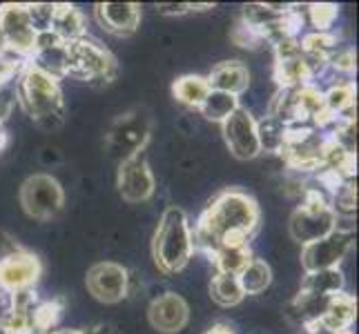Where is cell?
Segmentation results:
<instances>
[{"mask_svg": "<svg viewBox=\"0 0 359 334\" xmlns=\"http://www.w3.org/2000/svg\"><path fill=\"white\" fill-rule=\"evenodd\" d=\"M259 221L262 212L250 194L232 188L219 192L192 228L194 252L212 258L221 245H250Z\"/></svg>", "mask_w": 359, "mask_h": 334, "instance_id": "1", "label": "cell"}, {"mask_svg": "<svg viewBox=\"0 0 359 334\" xmlns=\"http://www.w3.org/2000/svg\"><path fill=\"white\" fill-rule=\"evenodd\" d=\"M16 101L43 130L52 132L63 125L65 101L60 81L47 76L32 63H25L16 76Z\"/></svg>", "mask_w": 359, "mask_h": 334, "instance_id": "2", "label": "cell"}, {"mask_svg": "<svg viewBox=\"0 0 359 334\" xmlns=\"http://www.w3.org/2000/svg\"><path fill=\"white\" fill-rule=\"evenodd\" d=\"M194 254L192 225L181 207L170 205L158 218L152 239V258L161 274L172 277L190 263Z\"/></svg>", "mask_w": 359, "mask_h": 334, "instance_id": "3", "label": "cell"}, {"mask_svg": "<svg viewBox=\"0 0 359 334\" xmlns=\"http://www.w3.org/2000/svg\"><path fill=\"white\" fill-rule=\"evenodd\" d=\"M335 225H337V216L332 212L328 196L319 188H306L304 201L292 212L288 223L290 239L304 247L308 243L326 239L328 234L335 232Z\"/></svg>", "mask_w": 359, "mask_h": 334, "instance_id": "4", "label": "cell"}, {"mask_svg": "<svg viewBox=\"0 0 359 334\" xmlns=\"http://www.w3.org/2000/svg\"><path fill=\"white\" fill-rule=\"evenodd\" d=\"M67 76L85 81L94 88H105L118 74L116 58L107 52L103 45L83 36V39L67 45Z\"/></svg>", "mask_w": 359, "mask_h": 334, "instance_id": "5", "label": "cell"}, {"mask_svg": "<svg viewBox=\"0 0 359 334\" xmlns=\"http://www.w3.org/2000/svg\"><path fill=\"white\" fill-rule=\"evenodd\" d=\"M152 118L145 109H132L114 120L105 136V145L112 156L126 160L134 154L143 152V147L150 141Z\"/></svg>", "mask_w": 359, "mask_h": 334, "instance_id": "6", "label": "cell"}, {"mask_svg": "<svg viewBox=\"0 0 359 334\" xmlns=\"http://www.w3.org/2000/svg\"><path fill=\"white\" fill-rule=\"evenodd\" d=\"M20 205L34 221H52L65 205V192L52 174H32L20 185Z\"/></svg>", "mask_w": 359, "mask_h": 334, "instance_id": "7", "label": "cell"}, {"mask_svg": "<svg viewBox=\"0 0 359 334\" xmlns=\"http://www.w3.org/2000/svg\"><path fill=\"white\" fill-rule=\"evenodd\" d=\"M85 286H88V292L96 301L114 305L130 294L132 277L130 270L116 261H98L88 270Z\"/></svg>", "mask_w": 359, "mask_h": 334, "instance_id": "8", "label": "cell"}, {"mask_svg": "<svg viewBox=\"0 0 359 334\" xmlns=\"http://www.w3.org/2000/svg\"><path fill=\"white\" fill-rule=\"evenodd\" d=\"M0 29L5 34L7 49L11 56H16L20 60H29L34 49H36V34L29 16H27V7L16 5V3H7L0 5Z\"/></svg>", "mask_w": 359, "mask_h": 334, "instance_id": "9", "label": "cell"}, {"mask_svg": "<svg viewBox=\"0 0 359 334\" xmlns=\"http://www.w3.org/2000/svg\"><path fill=\"white\" fill-rule=\"evenodd\" d=\"M221 132H224L226 145L234 158L252 160L262 154V147H259V139H257V118L248 107L241 105L239 109H234L221 123Z\"/></svg>", "mask_w": 359, "mask_h": 334, "instance_id": "10", "label": "cell"}, {"mask_svg": "<svg viewBox=\"0 0 359 334\" xmlns=\"http://www.w3.org/2000/svg\"><path fill=\"white\" fill-rule=\"evenodd\" d=\"M355 245V232H332L326 239L308 243L302 247V267L304 272L332 270L339 267Z\"/></svg>", "mask_w": 359, "mask_h": 334, "instance_id": "11", "label": "cell"}, {"mask_svg": "<svg viewBox=\"0 0 359 334\" xmlns=\"http://www.w3.org/2000/svg\"><path fill=\"white\" fill-rule=\"evenodd\" d=\"M118 192L126 203H145L156 192V179L143 152L121 160L118 167Z\"/></svg>", "mask_w": 359, "mask_h": 334, "instance_id": "12", "label": "cell"}, {"mask_svg": "<svg viewBox=\"0 0 359 334\" xmlns=\"http://www.w3.org/2000/svg\"><path fill=\"white\" fill-rule=\"evenodd\" d=\"M43 274L41 258L20 250L11 256L0 258V292L3 294H16L22 290H34Z\"/></svg>", "mask_w": 359, "mask_h": 334, "instance_id": "13", "label": "cell"}, {"mask_svg": "<svg viewBox=\"0 0 359 334\" xmlns=\"http://www.w3.org/2000/svg\"><path fill=\"white\" fill-rule=\"evenodd\" d=\"M147 321L150 326L163 334H177L190 323V305L177 292H165L147 307Z\"/></svg>", "mask_w": 359, "mask_h": 334, "instance_id": "14", "label": "cell"}, {"mask_svg": "<svg viewBox=\"0 0 359 334\" xmlns=\"http://www.w3.org/2000/svg\"><path fill=\"white\" fill-rule=\"evenodd\" d=\"M94 18L107 34L132 36L141 25V5L136 3H98Z\"/></svg>", "mask_w": 359, "mask_h": 334, "instance_id": "15", "label": "cell"}, {"mask_svg": "<svg viewBox=\"0 0 359 334\" xmlns=\"http://www.w3.org/2000/svg\"><path fill=\"white\" fill-rule=\"evenodd\" d=\"M205 81L210 85V90L241 96L250 88V69L241 60H224V63H217L210 69Z\"/></svg>", "mask_w": 359, "mask_h": 334, "instance_id": "16", "label": "cell"}, {"mask_svg": "<svg viewBox=\"0 0 359 334\" xmlns=\"http://www.w3.org/2000/svg\"><path fill=\"white\" fill-rule=\"evenodd\" d=\"M324 98V118H321V127H328L335 118L353 116L355 109V85L351 81H341L330 85L326 92H321Z\"/></svg>", "mask_w": 359, "mask_h": 334, "instance_id": "17", "label": "cell"}, {"mask_svg": "<svg viewBox=\"0 0 359 334\" xmlns=\"http://www.w3.org/2000/svg\"><path fill=\"white\" fill-rule=\"evenodd\" d=\"M357 314V301L355 296L339 292V294H332L328 299L326 305V312L319 321L311 326H319L321 330L326 332H337V330H351V323L355 321Z\"/></svg>", "mask_w": 359, "mask_h": 334, "instance_id": "18", "label": "cell"}, {"mask_svg": "<svg viewBox=\"0 0 359 334\" xmlns=\"http://www.w3.org/2000/svg\"><path fill=\"white\" fill-rule=\"evenodd\" d=\"M49 32H54L65 45L83 39V36H88L85 34L88 27H85L83 11L74 5H67V3L54 5V18H52V29Z\"/></svg>", "mask_w": 359, "mask_h": 334, "instance_id": "19", "label": "cell"}, {"mask_svg": "<svg viewBox=\"0 0 359 334\" xmlns=\"http://www.w3.org/2000/svg\"><path fill=\"white\" fill-rule=\"evenodd\" d=\"M344 286H346V279L339 267L317 270V272H304L299 292L317 294V296H332V294L344 292Z\"/></svg>", "mask_w": 359, "mask_h": 334, "instance_id": "20", "label": "cell"}, {"mask_svg": "<svg viewBox=\"0 0 359 334\" xmlns=\"http://www.w3.org/2000/svg\"><path fill=\"white\" fill-rule=\"evenodd\" d=\"M208 94H210V85L205 76H199V74H188V76H181L172 83V96L185 107L199 109Z\"/></svg>", "mask_w": 359, "mask_h": 334, "instance_id": "21", "label": "cell"}, {"mask_svg": "<svg viewBox=\"0 0 359 334\" xmlns=\"http://www.w3.org/2000/svg\"><path fill=\"white\" fill-rule=\"evenodd\" d=\"M272 76H275L279 90H292V88H302V85L313 83L311 71H308V67L304 63V52H302V56H297V58L275 60Z\"/></svg>", "mask_w": 359, "mask_h": 334, "instance_id": "22", "label": "cell"}, {"mask_svg": "<svg viewBox=\"0 0 359 334\" xmlns=\"http://www.w3.org/2000/svg\"><path fill=\"white\" fill-rule=\"evenodd\" d=\"M250 245H221L212 256V263L221 274H234L239 277L241 270L252 261Z\"/></svg>", "mask_w": 359, "mask_h": 334, "instance_id": "23", "label": "cell"}, {"mask_svg": "<svg viewBox=\"0 0 359 334\" xmlns=\"http://www.w3.org/2000/svg\"><path fill=\"white\" fill-rule=\"evenodd\" d=\"M237 279L245 296H257V294H264L270 288L272 270L264 258H252V261L241 270V274Z\"/></svg>", "mask_w": 359, "mask_h": 334, "instance_id": "24", "label": "cell"}, {"mask_svg": "<svg viewBox=\"0 0 359 334\" xmlns=\"http://www.w3.org/2000/svg\"><path fill=\"white\" fill-rule=\"evenodd\" d=\"M210 296L221 307H234L245 299L239 279L234 274H221V272H217L210 281Z\"/></svg>", "mask_w": 359, "mask_h": 334, "instance_id": "25", "label": "cell"}, {"mask_svg": "<svg viewBox=\"0 0 359 334\" xmlns=\"http://www.w3.org/2000/svg\"><path fill=\"white\" fill-rule=\"evenodd\" d=\"M286 134H288V125H283L275 116L266 114L262 120H257V139L262 152L281 154L283 143H286Z\"/></svg>", "mask_w": 359, "mask_h": 334, "instance_id": "26", "label": "cell"}, {"mask_svg": "<svg viewBox=\"0 0 359 334\" xmlns=\"http://www.w3.org/2000/svg\"><path fill=\"white\" fill-rule=\"evenodd\" d=\"M239 96H232L226 92H217V90H210L208 98L203 101V105L199 107L201 116L205 120H212V123H224L234 109H239Z\"/></svg>", "mask_w": 359, "mask_h": 334, "instance_id": "27", "label": "cell"}, {"mask_svg": "<svg viewBox=\"0 0 359 334\" xmlns=\"http://www.w3.org/2000/svg\"><path fill=\"white\" fill-rule=\"evenodd\" d=\"M330 207L337 218H355L357 212V183L355 179H346L330 194Z\"/></svg>", "mask_w": 359, "mask_h": 334, "instance_id": "28", "label": "cell"}, {"mask_svg": "<svg viewBox=\"0 0 359 334\" xmlns=\"http://www.w3.org/2000/svg\"><path fill=\"white\" fill-rule=\"evenodd\" d=\"M299 43H302L304 52L324 56V58H330L339 49L337 34H332V32H311V34L302 36Z\"/></svg>", "mask_w": 359, "mask_h": 334, "instance_id": "29", "label": "cell"}, {"mask_svg": "<svg viewBox=\"0 0 359 334\" xmlns=\"http://www.w3.org/2000/svg\"><path fill=\"white\" fill-rule=\"evenodd\" d=\"M60 312H63V305H60V301H43V303H36V307L32 310L34 332H41V334L54 332V326L58 323Z\"/></svg>", "mask_w": 359, "mask_h": 334, "instance_id": "30", "label": "cell"}, {"mask_svg": "<svg viewBox=\"0 0 359 334\" xmlns=\"http://www.w3.org/2000/svg\"><path fill=\"white\" fill-rule=\"evenodd\" d=\"M9 299H11V296H9ZM0 332H3V334H34L32 312L9 307V310L0 316Z\"/></svg>", "mask_w": 359, "mask_h": 334, "instance_id": "31", "label": "cell"}, {"mask_svg": "<svg viewBox=\"0 0 359 334\" xmlns=\"http://www.w3.org/2000/svg\"><path fill=\"white\" fill-rule=\"evenodd\" d=\"M308 20L313 22L315 32H332V25L337 20V5L315 3L308 5Z\"/></svg>", "mask_w": 359, "mask_h": 334, "instance_id": "32", "label": "cell"}, {"mask_svg": "<svg viewBox=\"0 0 359 334\" xmlns=\"http://www.w3.org/2000/svg\"><path fill=\"white\" fill-rule=\"evenodd\" d=\"M27 7V16L36 34H43L52 29V18H54V5L52 3H32Z\"/></svg>", "mask_w": 359, "mask_h": 334, "instance_id": "33", "label": "cell"}, {"mask_svg": "<svg viewBox=\"0 0 359 334\" xmlns=\"http://www.w3.org/2000/svg\"><path fill=\"white\" fill-rule=\"evenodd\" d=\"M328 69L339 71V74H353L355 71V49L339 47L337 52L328 58Z\"/></svg>", "mask_w": 359, "mask_h": 334, "instance_id": "34", "label": "cell"}, {"mask_svg": "<svg viewBox=\"0 0 359 334\" xmlns=\"http://www.w3.org/2000/svg\"><path fill=\"white\" fill-rule=\"evenodd\" d=\"M27 63V60H20L16 56H0V90L11 85V81H16V76L20 74L22 65Z\"/></svg>", "mask_w": 359, "mask_h": 334, "instance_id": "35", "label": "cell"}, {"mask_svg": "<svg viewBox=\"0 0 359 334\" xmlns=\"http://www.w3.org/2000/svg\"><path fill=\"white\" fill-rule=\"evenodd\" d=\"M212 5H192V3H163L156 5V11L161 16H183L190 14V11H199V9H210Z\"/></svg>", "mask_w": 359, "mask_h": 334, "instance_id": "36", "label": "cell"}, {"mask_svg": "<svg viewBox=\"0 0 359 334\" xmlns=\"http://www.w3.org/2000/svg\"><path fill=\"white\" fill-rule=\"evenodd\" d=\"M14 105H16V90L7 85V88L0 90V132H3V125L11 116V111H14Z\"/></svg>", "mask_w": 359, "mask_h": 334, "instance_id": "37", "label": "cell"}, {"mask_svg": "<svg viewBox=\"0 0 359 334\" xmlns=\"http://www.w3.org/2000/svg\"><path fill=\"white\" fill-rule=\"evenodd\" d=\"M232 41L237 43L239 47H257V45H262V41H259V36H257L250 27H245L243 22H239L237 27H234V32H232Z\"/></svg>", "mask_w": 359, "mask_h": 334, "instance_id": "38", "label": "cell"}, {"mask_svg": "<svg viewBox=\"0 0 359 334\" xmlns=\"http://www.w3.org/2000/svg\"><path fill=\"white\" fill-rule=\"evenodd\" d=\"M20 250H22V247L18 245V241H14V237H9L7 232L0 230V258L11 256V254H16Z\"/></svg>", "mask_w": 359, "mask_h": 334, "instance_id": "39", "label": "cell"}, {"mask_svg": "<svg viewBox=\"0 0 359 334\" xmlns=\"http://www.w3.org/2000/svg\"><path fill=\"white\" fill-rule=\"evenodd\" d=\"M81 334H114L109 326H94L88 330H81Z\"/></svg>", "mask_w": 359, "mask_h": 334, "instance_id": "40", "label": "cell"}, {"mask_svg": "<svg viewBox=\"0 0 359 334\" xmlns=\"http://www.w3.org/2000/svg\"><path fill=\"white\" fill-rule=\"evenodd\" d=\"M41 156H43V160H45L47 165H49V163H58V160H60V156L56 154V150H49V147H45Z\"/></svg>", "mask_w": 359, "mask_h": 334, "instance_id": "41", "label": "cell"}, {"mask_svg": "<svg viewBox=\"0 0 359 334\" xmlns=\"http://www.w3.org/2000/svg\"><path fill=\"white\" fill-rule=\"evenodd\" d=\"M205 334H234V330L230 328V326H224V323H217V326H212L210 328Z\"/></svg>", "mask_w": 359, "mask_h": 334, "instance_id": "42", "label": "cell"}, {"mask_svg": "<svg viewBox=\"0 0 359 334\" xmlns=\"http://www.w3.org/2000/svg\"><path fill=\"white\" fill-rule=\"evenodd\" d=\"M0 56H9V49H7V41H5L3 29H0Z\"/></svg>", "mask_w": 359, "mask_h": 334, "instance_id": "43", "label": "cell"}, {"mask_svg": "<svg viewBox=\"0 0 359 334\" xmlns=\"http://www.w3.org/2000/svg\"><path fill=\"white\" fill-rule=\"evenodd\" d=\"M5 145H7V134H5V130L0 132V152L5 150Z\"/></svg>", "mask_w": 359, "mask_h": 334, "instance_id": "44", "label": "cell"}, {"mask_svg": "<svg viewBox=\"0 0 359 334\" xmlns=\"http://www.w3.org/2000/svg\"><path fill=\"white\" fill-rule=\"evenodd\" d=\"M49 334H81V330H54Z\"/></svg>", "mask_w": 359, "mask_h": 334, "instance_id": "45", "label": "cell"}]
</instances>
